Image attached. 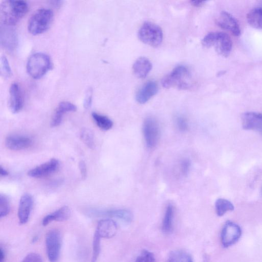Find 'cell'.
<instances>
[{"label": "cell", "instance_id": "1", "mask_svg": "<svg viewBox=\"0 0 262 262\" xmlns=\"http://www.w3.org/2000/svg\"><path fill=\"white\" fill-rule=\"evenodd\" d=\"M28 10V4L24 1H3L0 6L1 23L7 26L15 25L26 15Z\"/></svg>", "mask_w": 262, "mask_h": 262}, {"label": "cell", "instance_id": "2", "mask_svg": "<svg viewBox=\"0 0 262 262\" xmlns=\"http://www.w3.org/2000/svg\"><path fill=\"white\" fill-rule=\"evenodd\" d=\"M202 45L207 48L214 47L223 57H228L233 48L230 36L222 32H212L206 35L202 41Z\"/></svg>", "mask_w": 262, "mask_h": 262}, {"label": "cell", "instance_id": "3", "mask_svg": "<svg viewBox=\"0 0 262 262\" xmlns=\"http://www.w3.org/2000/svg\"><path fill=\"white\" fill-rule=\"evenodd\" d=\"M191 78L189 69L185 66L180 65L163 79L162 84L167 89L188 90L191 87Z\"/></svg>", "mask_w": 262, "mask_h": 262}, {"label": "cell", "instance_id": "4", "mask_svg": "<svg viewBox=\"0 0 262 262\" xmlns=\"http://www.w3.org/2000/svg\"><path fill=\"white\" fill-rule=\"evenodd\" d=\"M53 20L52 11L47 8H41L35 11L29 18L28 30L32 35L41 34L46 31Z\"/></svg>", "mask_w": 262, "mask_h": 262}, {"label": "cell", "instance_id": "5", "mask_svg": "<svg viewBox=\"0 0 262 262\" xmlns=\"http://www.w3.org/2000/svg\"><path fill=\"white\" fill-rule=\"evenodd\" d=\"M52 66L49 56L44 53L37 52L29 57L26 66L29 76L34 79H40L49 71Z\"/></svg>", "mask_w": 262, "mask_h": 262}, {"label": "cell", "instance_id": "6", "mask_svg": "<svg viewBox=\"0 0 262 262\" xmlns=\"http://www.w3.org/2000/svg\"><path fill=\"white\" fill-rule=\"evenodd\" d=\"M140 40L153 47H158L163 40V32L157 25L152 22H145L138 31Z\"/></svg>", "mask_w": 262, "mask_h": 262}, {"label": "cell", "instance_id": "7", "mask_svg": "<svg viewBox=\"0 0 262 262\" xmlns=\"http://www.w3.org/2000/svg\"><path fill=\"white\" fill-rule=\"evenodd\" d=\"M47 257L50 262H57L59 259L61 247L62 236L59 231H49L45 238Z\"/></svg>", "mask_w": 262, "mask_h": 262}, {"label": "cell", "instance_id": "8", "mask_svg": "<svg viewBox=\"0 0 262 262\" xmlns=\"http://www.w3.org/2000/svg\"><path fill=\"white\" fill-rule=\"evenodd\" d=\"M143 133L146 146L149 148L154 147L160 135V128L157 121L152 118H146L143 125Z\"/></svg>", "mask_w": 262, "mask_h": 262}, {"label": "cell", "instance_id": "9", "mask_svg": "<svg viewBox=\"0 0 262 262\" xmlns=\"http://www.w3.org/2000/svg\"><path fill=\"white\" fill-rule=\"evenodd\" d=\"M241 235L242 230L238 224L232 221H227L221 232L222 246L228 248L234 245L239 240Z\"/></svg>", "mask_w": 262, "mask_h": 262}, {"label": "cell", "instance_id": "10", "mask_svg": "<svg viewBox=\"0 0 262 262\" xmlns=\"http://www.w3.org/2000/svg\"><path fill=\"white\" fill-rule=\"evenodd\" d=\"M217 24L221 28L231 32L236 36L240 35L241 31L236 18L227 11H222L217 17Z\"/></svg>", "mask_w": 262, "mask_h": 262}, {"label": "cell", "instance_id": "11", "mask_svg": "<svg viewBox=\"0 0 262 262\" xmlns=\"http://www.w3.org/2000/svg\"><path fill=\"white\" fill-rule=\"evenodd\" d=\"M60 167L58 160L52 158L49 161L36 166L28 173L32 178H41L47 177L57 172Z\"/></svg>", "mask_w": 262, "mask_h": 262}, {"label": "cell", "instance_id": "12", "mask_svg": "<svg viewBox=\"0 0 262 262\" xmlns=\"http://www.w3.org/2000/svg\"><path fill=\"white\" fill-rule=\"evenodd\" d=\"M33 140L26 135L11 134L7 136L5 140L6 147L12 151H20L27 149L32 146Z\"/></svg>", "mask_w": 262, "mask_h": 262}, {"label": "cell", "instance_id": "13", "mask_svg": "<svg viewBox=\"0 0 262 262\" xmlns=\"http://www.w3.org/2000/svg\"><path fill=\"white\" fill-rule=\"evenodd\" d=\"M9 107L13 114L19 112L24 106V97L21 87L16 83L12 84L9 89Z\"/></svg>", "mask_w": 262, "mask_h": 262}, {"label": "cell", "instance_id": "14", "mask_svg": "<svg viewBox=\"0 0 262 262\" xmlns=\"http://www.w3.org/2000/svg\"><path fill=\"white\" fill-rule=\"evenodd\" d=\"M243 128L255 130L262 134V114L257 112H247L242 118Z\"/></svg>", "mask_w": 262, "mask_h": 262}, {"label": "cell", "instance_id": "15", "mask_svg": "<svg viewBox=\"0 0 262 262\" xmlns=\"http://www.w3.org/2000/svg\"><path fill=\"white\" fill-rule=\"evenodd\" d=\"M32 197L28 194H25L22 196L18 205V218L21 224H26L29 219V217L33 207Z\"/></svg>", "mask_w": 262, "mask_h": 262}, {"label": "cell", "instance_id": "16", "mask_svg": "<svg viewBox=\"0 0 262 262\" xmlns=\"http://www.w3.org/2000/svg\"><path fill=\"white\" fill-rule=\"evenodd\" d=\"M157 84L154 81L146 83L137 92L136 95V101L144 104L155 96L158 92Z\"/></svg>", "mask_w": 262, "mask_h": 262}, {"label": "cell", "instance_id": "17", "mask_svg": "<svg viewBox=\"0 0 262 262\" xmlns=\"http://www.w3.org/2000/svg\"><path fill=\"white\" fill-rule=\"evenodd\" d=\"M118 231L117 224L111 219H103L98 224L96 232L101 238L110 239L114 237Z\"/></svg>", "mask_w": 262, "mask_h": 262}, {"label": "cell", "instance_id": "18", "mask_svg": "<svg viewBox=\"0 0 262 262\" xmlns=\"http://www.w3.org/2000/svg\"><path fill=\"white\" fill-rule=\"evenodd\" d=\"M77 110V106L71 103L68 102L60 103L55 110L51 120V126L52 128L59 126L61 124L65 114L68 112L76 111Z\"/></svg>", "mask_w": 262, "mask_h": 262}, {"label": "cell", "instance_id": "19", "mask_svg": "<svg viewBox=\"0 0 262 262\" xmlns=\"http://www.w3.org/2000/svg\"><path fill=\"white\" fill-rule=\"evenodd\" d=\"M89 214L92 216H107L117 218L126 222H130L133 219L132 213L127 210H91L89 212Z\"/></svg>", "mask_w": 262, "mask_h": 262}, {"label": "cell", "instance_id": "20", "mask_svg": "<svg viewBox=\"0 0 262 262\" xmlns=\"http://www.w3.org/2000/svg\"><path fill=\"white\" fill-rule=\"evenodd\" d=\"M10 27L4 26L1 28V42L4 48L13 51L17 45V37L15 31Z\"/></svg>", "mask_w": 262, "mask_h": 262}, {"label": "cell", "instance_id": "21", "mask_svg": "<svg viewBox=\"0 0 262 262\" xmlns=\"http://www.w3.org/2000/svg\"><path fill=\"white\" fill-rule=\"evenodd\" d=\"M152 69V64L150 61L145 57L138 59L134 63L133 69L136 77L139 79H144Z\"/></svg>", "mask_w": 262, "mask_h": 262}, {"label": "cell", "instance_id": "22", "mask_svg": "<svg viewBox=\"0 0 262 262\" xmlns=\"http://www.w3.org/2000/svg\"><path fill=\"white\" fill-rule=\"evenodd\" d=\"M70 216V209L67 206H64L58 210L45 217L42 224L43 226L46 227L52 221H65L68 220Z\"/></svg>", "mask_w": 262, "mask_h": 262}, {"label": "cell", "instance_id": "23", "mask_svg": "<svg viewBox=\"0 0 262 262\" xmlns=\"http://www.w3.org/2000/svg\"><path fill=\"white\" fill-rule=\"evenodd\" d=\"M247 20L254 28L262 29V7L251 10L247 15Z\"/></svg>", "mask_w": 262, "mask_h": 262}, {"label": "cell", "instance_id": "24", "mask_svg": "<svg viewBox=\"0 0 262 262\" xmlns=\"http://www.w3.org/2000/svg\"><path fill=\"white\" fill-rule=\"evenodd\" d=\"M174 214L173 206L171 204L168 205L166 209L162 223V230L163 233L169 234L172 231Z\"/></svg>", "mask_w": 262, "mask_h": 262}, {"label": "cell", "instance_id": "25", "mask_svg": "<svg viewBox=\"0 0 262 262\" xmlns=\"http://www.w3.org/2000/svg\"><path fill=\"white\" fill-rule=\"evenodd\" d=\"M215 209L217 215L222 217L228 212H232L235 210L234 204L229 200L220 198L215 203Z\"/></svg>", "mask_w": 262, "mask_h": 262}, {"label": "cell", "instance_id": "26", "mask_svg": "<svg viewBox=\"0 0 262 262\" xmlns=\"http://www.w3.org/2000/svg\"><path fill=\"white\" fill-rule=\"evenodd\" d=\"M92 117L97 126L101 129L107 131L111 129L114 126V123L106 116L93 112Z\"/></svg>", "mask_w": 262, "mask_h": 262}, {"label": "cell", "instance_id": "27", "mask_svg": "<svg viewBox=\"0 0 262 262\" xmlns=\"http://www.w3.org/2000/svg\"><path fill=\"white\" fill-rule=\"evenodd\" d=\"M167 262H193L189 254L182 251L173 252L170 255Z\"/></svg>", "mask_w": 262, "mask_h": 262}, {"label": "cell", "instance_id": "28", "mask_svg": "<svg viewBox=\"0 0 262 262\" xmlns=\"http://www.w3.org/2000/svg\"><path fill=\"white\" fill-rule=\"evenodd\" d=\"M80 137L84 144L91 149L95 148V136L92 131L88 128H83L80 132Z\"/></svg>", "mask_w": 262, "mask_h": 262}, {"label": "cell", "instance_id": "29", "mask_svg": "<svg viewBox=\"0 0 262 262\" xmlns=\"http://www.w3.org/2000/svg\"><path fill=\"white\" fill-rule=\"evenodd\" d=\"M101 237L96 232L93 240V253L91 262H97L101 251Z\"/></svg>", "mask_w": 262, "mask_h": 262}, {"label": "cell", "instance_id": "30", "mask_svg": "<svg viewBox=\"0 0 262 262\" xmlns=\"http://www.w3.org/2000/svg\"><path fill=\"white\" fill-rule=\"evenodd\" d=\"M10 211V205L9 199L5 195H0V217L7 216Z\"/></svg>", "mask_w": 262, "mask_h": 262}, {"label": "cell", "instance_id": "31", "mask_svg": "<svg viewBox=\"0 0 262 262\" xmlns=\"http://www.w3.org/2000/svg\"><path fill=\"white\" fill-rule=\"evenodd\" d=\"M0 72L1 76L4 79H8L11 76V70L7 58L3 56L1 58V66Z\"/></svg>", "mask_w": 262, "mask_h": 262}, {"label": "cell", "instance_id": "32", "mask_svg": "<svg viewBox=\"0 0 262 262\" xmlns=\"http://www.w3.org/2000/svg\"><path fill=\"white\" fill-rule=\"evenodd\" d=\"M135 262H156L154 255L147 250L142 251L137 257Z\"/></svg>", "mask_w": 262, "mask_h": 262}, {"label": "cell", "instance_id": "33", "mask_svg": "<svg viewBox=\"0 0 262 262\" xmlns=\"http://www.w3.org/2000/svg\"><path fill=\"white\" fill-rule=\"evenodd\" d=\"M176 125L178 129L184 132L189 128L188 121L182 117H179L176 119Z\"/></svg>", "mask_w": 262, "mask_h": 262}, {"label": "cell", "instance_id": "34", "mask_svg": "<svg viewBox=\"0 0 262 262\" xmlns=\"http://www.w3.org/2000/svg\"><path fill=\"white\" fill-rule=\"evenodd\" d=\"M191 162L189 159H183L180 163V171L182 175H186L190 171Z\"/></svg>", "mask_w": 262, "mask_h": 262}, {"label": "cell", "instance_id": "35", "mask_svg": "<svg viewBox=\"0 0 262 262\" xmlns=\"http://www.w3.org/2000/svg\"><path fill=\"white\" fill-rule=\"evenodd\" d=\"M22 262H42V259L39 254L31 253L26 256Z\"/></svg>", "mask_w": 262, "mask_h": 262}, {"label": "cell", "instance_id": "36", "mask_svg": "<svg viewBox=\"0 0 262 262\" xmlns=\"http://www.w3.org/2000/svg\"><path fill=\"white\" fill-rule=\"evenodd\" d=\"M79 167L82 179H85L87 175V165L85 162L83 160L79 162Z\"/></svg>", "mask_w": 262, "mask_h": 262}, {"label": "cell", "instance_id": "37", "mask_svg": "<svg viewBox=\"0 0 262 262\" xmlns=\"http://www.w3.org/2000/svg\"><path fill=\"white\" fill-rule=\"evenodd\" d=\"M92 91L89 90L87 92V94L84 103V106L85 109H88L91 107L92 101Z\"/></svg>", "mask_w": 262, "mask_h": 262}, {"label": "cell", "instance_id": "38", "mask_svg": "<svg viewBox=\"0 0 262 262\" xmlns=\"http://www.w3.org/2000/svg\"><path fill=\"white\" fill-rule=\"evenodd\" d=\"M192 5L195 7H201L205 3L203 1H192L190 2Z\"/></svg>", "mask_w": 262, "mask_h": 262}, {"label": "cell", "instance_id": "39", "mask_svg": "<svg viewBox=\"0 0 262 262\" xmlns=\"http://www.w3.org/2000/svg\"><path fill=\"white\" fill-rule=\"evenodd\" d=\"M5 258V253L4 249L1 247L0 249V262H4Z\"/></svg>", "mask_w": 262, "mask_h": 262}, {"label": "cell", "instance_id": "40", "mask_svg": "<svg viewBox=\"0 0 262 262\" xmlns=\"http://www.w3.org/2000/svg\"><path fill=\"white\" fill-rule=\"evenodd\" d=\"M0 170H1V176H8L9 174V173L7 170L5 169L4 168H3L2 166H1V167H0Z\"/></svg>", "mask_w": 262, "mask_h": 262}, {"label": "cell", "instance_id": "41", "mask_svg": "<svg viewBox=\"0 0 262 262\" xmlns=\"http://www.w3.org/2000/svg\"></svg>", "mask_w": 262, "mask_h": 262}]
</instances>
